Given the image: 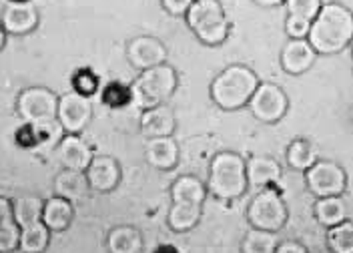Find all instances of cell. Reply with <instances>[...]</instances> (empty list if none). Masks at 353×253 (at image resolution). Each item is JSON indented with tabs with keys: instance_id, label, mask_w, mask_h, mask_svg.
Returning a JSON list of instances; mask_svg holds the SVG:
<instances>
[{
	"instance_id": "1",
	"label": "cell",
	"mask_w": 353,
	"mask_h": 253,
	"mask_svg": "<svg viewBox=\"0 0 353 253\" xmlns=\"http://www.w3.org/2000/svg\"><path fill=\"white\" fill-rule=\"evenodd\" d=\"M309 45L317 54H335L353 43V12L339 2H327L311 21Z\"/></svg>"
},
{
	"instance_id": "2",
	"label": "cell",
	"mask_w": 353,
	"mask_h": 253,
	"mask_svg": "<svg viewBox=\"0 0 353 253\" xmlns=\"http://www.w3.org/2000/svg\"><path fill=\"white\" fill-rule=\"evenodd\" d=\"M257 87L259 79L253 70L245 65H231L211 83V99L223 111H237L249 105Z\"/></svg>"
},
{
	"instance_id": "3",
	"label": "cell",
	"mask_w": 353,
	"mask_h": 253,
	"mask_svg": "<svg viewBox=\"0 0 353 253\" xmlns=\"http://www.w3.org/2000/svg\"><path fill=\"white\" fill-rule=\"evenodd\" d=\"M173 208L169 211V225L176 233L191 231L201 219L203 203L207 197V185L193 175L179 177L171 187Z\"/></svg>"
},
{
	"instance_id": "4",
	"label": "cell",
	"mask_w": 353,
	"mask_h": 253,
	"mask_svg": "<svg viewBox=\"0 0 353 253\" xmlns=\"http://www.w3.org/2000/svg\"><path fill=\"white\" fill-rule=\"evenodd\" d=\"M247 161L233 151L217 153L209 165L207 191L217 199H235L247 191Z\"/></svg>"
},
{
	"instance_id": "5",
	"label": "cell",
	"mask_w": 353,
	"mask_h": 253,
	"mask_svg": "<svg viewBox=\"0 0 353 253\" xmlns=\"http://www.w3.org/2000/svg\"><path fill=\"white\" fill-rule=\"evenodd\" d=\"M176 83V70L171 65H159L153 69L141 70L137 81L129 87L131 103L141 111L165 105V101H169L175 92Z\"/></svg>"
},
{
	"instance_id": "6",
	"label": "cell",
	"mask_w": 353,
	"mask_h": 253,
	"mask_svg": "<svg viewBox=\"0 0 353 253\" xmlns=\"http://www.w3.org/2000/svg\"><path fill=\"white\" fill-rule=\"evenodd\" d=\"M185 19L203 45L217 46L229 37V19L219 0H195L185 12Z\"/></svg>"
},
{
	"instance_id": "7",
	"label": "cell",
	"mask_w": 353,
	"mask_h": 253,
	"mask_svg": "<svg viewBox=\"0 0 353 253\" xmlns=\"http://www.w3.org/2000/svg\"><path fill=\"white\" fill-rule=\"evenodd\" d=\"M287 205L283 197L279 195V191H275L273 187H265L261 189L249 203L247 209V219L255 230L263 231H277L285 225L287 221Z\"/></svg>"
},
{
	"instance_id": "8",
	"label": "cell",
	"mask_w": 353,
	"mask_h": 253,
	"mask_svg": "<svg viewBox=\"0 0 353 253\" xmlns=\"http://www.w3.org/2000/svg\"><path fill=\"white\" fill-rule=\"evenodd\" d=\"M305 181L309 191L317 199H321V197L341 195L347 187V175L341 165L327 159H319L305 171Z\"/></svg>"
},
{
	"instance_id": "9",
	"label": "cell",
	"mask_w": 353,
	"mask_h": 253,
	"mask_svg": "<svg viewBox=\"0 0 353 253\" xmlns=\"http://www.w3.org/2000/svg\"><path fill=\"white\" fill-rule=\"evenodd\" d=\"M17 111L24 123L39 125L44 121L57 119L59 99L54 97V92L44 89V87H32V89H26L19 94Z\"/></svg>"
},
{
	"instance_id": "10",
	"label": "cell",
	"mask_w": 353,
	"mask_h": 253,
	"mask_svg": "<svg viewBox=\"0 0 353 253\" xmlns=\"http://www.w3.org/2000/svg\"><path fill=\"white\" fill-rule=\"evenodd\" d=\"M249 109L261 123H277L285 117L289 99L285 91L275 83H259L257 91L249 101Z\"/></svg>"
},
{
	"instance_id": "11",
	"label": "cell",
	"mask_w": 353,
	"mask_h": 253,
	"mask_svg": "<svg viewBox=\"0 0 353 253\" xmlns=\"http://www.w3.org/2000/svg\"><path fill=\"white\" fill-rule=\"evenodd\" d=\"M90 117H92V105H90V99L85 94L72 91L59 99L57 119L68 135L81 133L90 123Z\"/></svg>"
},
{
	"instance_id": "12",
	"label": "cell",
	"mask_w": 353,
	"mask_h": 253,
	"mask_svg": "<svg viewBox=\"0 0 353 253\" xmlns=\"http://www.w3.org/2000/svg\"><path fill=\"white\" fill-rule=\"evenodd\" d=\"M127 57L134 69L147 70L165 65L167 48L154 37H137L127 46Z\"/></svg>"
},
{
	"instance_id": "13",
	"label": "cell",
	"mask_w": 353,
	"mask_h": 253,
	"mask_svg": "<svg viewBox=\"0 0 353 253\" xmlns=\"http://www.w3.org/2000/svg\"><path fill=\"white\" fill-rule=\"evenodd\" d=\"M85 173H87L90 191H97V193H109L121 181L119 163L112 157H107V155L92 157V161H90Z\"/></svg>"
},
{
	"instance_id": "14",
	"label": "cell",
	"mask_w": 353,
	"mask_h": 253,
	"mask_svg": "<svg viewBox=\"0 0 353 253\" xmlns=\"http://www.w3.org/2000/svg\"><path fill=\"white\" fill-rule=\"evenodd\" d=\"M39 24V12L32 2H8L2 12V28L10 34H26Z\"/></svg>"
},
{
	"instance_id": "15",
	"label": "cell",
	"mask_w": 353,
	"mask_h": 253,
	"mask_svg": "<svg viewBox=\"0 0 353 253\" xmlns=\"http://www.w3.org/2000/svg\"><path fill=\"white\" fill-rule=\"evenodd\" d=\"M317 52L309 45L307 39H289L281 52V67L289 74H303L313 67Z\"/></svg>"
},
{
	"instance_id": "16",
	"label": "cell",
	"mask_w": 353,
	"mask_h": 253,
	"mask_svg": "<svg viewBox=\"0 0 353 253\" xmlns=\"http://www.w3.org/2000/svg\"><path fill=\"white\" fill-rule=\"evenodd\" d=\"M92 151L87 143L79 135H65L59 143V159L65 169L72 171H87V167L92 161Z\"/></svg>"
},
{
	"instance_id": "17",
	"label": "cell",
	"mask_w": 353,
	"mask_h": 253,
	"mask_svg": "<svg viewBox=\"0 0 353 253\" xmlns=\"http://www.w3.org/2000/svg\"><path fill=\"white\" fill-rule=\"evenodd\" d=\"M175 127V115L167 105H159L154 109L143 111L141 115V133L147 139L171 137Z\"/></svg>"
},
{
	"instance_id": "18",
	"label": "cell",
	"mask_w": 353,
	"mask_h": 253,
	"mask_svg": "<svg viewBox=\"0 0 353 253\" xmlns=\"http://www.w3.org/2000/svg\"><path fill=\"white\" fill-rule=\"evenodd\" d=\"M145 159L154 169L169 171L179 163V145L173 137L147 139L145 145Z\"/></svg>"
},
{
	"instance_id": "19",
	"label": "cell",
	"mask_w": 353,
	"mask_h": 253,
	"mask_svg": "<svg viewBox=\"0 0 353 253\" xmlns=\"http://www.w3.org/2000/svg\"><path fill=\"white\" fill-rule=\"evenodd\" d=\"M281 179V165L269 157H251L247 161V183L253 189L271 187Z\"/></svg>"
},
{
	"instance_id": "20",
	"label": "cell",
	"mask_w": 353,
	"mask_h": 253,
	"mask_svg": "<svg viewBox=\"0 0 353 253\" xmlns=\"http://www.w3.org/2000/svg\"><path fill=\"white\" fill-rule=\"evenodd\" d=\"M54 191L59 197H63L66 201H81L85 199L90 191L88 185L87 173L85 171H72V169H65L61 175H57L54 179Z\"/></svg>"
},
{
	"instance_id": "21",
	"label": "cell",
	"mask_w": 353,
	"mask_h": 253,
	"mask_svg": "<svg viewBox=\"0 0 353 253\" xmlns=\"http://www.w3.org/2000/svg\"><path fill=\"white\" fill-rule=\"evenodd\" d=\"M21 241V227L14 219V208L6 197H0V253L14 252Z\"/></svg>"
},
{
	"instance_id": "22",
	"label": "cell",
	"mask_w": 353,
	"mask_h": 253,
	"mask_svg": "<svg viewBox=\"0 0 353 253\" xmlns=\"http://www.w3.org/2000/svg\"><path fill=\"white\" fill-rule=\"evenodd\" d=\"M72 205L70 201H66L63 197H50L48 201H44L43 208V223L50 231H63L70 225L72 221Z\"/></svg>"
},
{
	"instance_id": "23",
	"label": "cell",
	"mask_w": 353,
	"mask_h": 253,
	"mask_svg": "<svg viewBox=\"0 0 353 253\" xmlns=\"http://www.w3.org/2000/svg\"><path fill=\"white\" fill-rule=\"evenodd\" d=\"M107 247L110 253H141L143 252V235L131 225L114 227L107 237Z\"/></svg>"
},
{
	"instance_id": "24",
	"label": "cell",
	"mask_w": 353,
	"mask_h": 253,
	"mask_svg": "<svg viewBox=\"0 0 353 253\" xmlns=\"http://www.w3.org/2000/svg\"><path fill=\"white\" fill-rule=\"evenodd\" d=\"M315 217L321 225L325 227H335L341 221L347 219V205L341 199V195L335 197H321L315 203Z\"/></svg>"
},
{
	"instance_id": "25",
	"label": "cell",
	"mask_w": 353,
	"mask_h": 253,
	"mask_svg": "<svg viewBox=\"0 0 353 253\" xmlns=\"http://www.w3.org/2000/svg\"><path fill=\"white\" fill-rule=\"evenodd\" d=\"M319 161L317 155V147L307 141V139H295L289 149H287V163L295 169V171H307L309 167H313Z\"/></svg>"
},
{
	"instance_id": "26",
	"label": "cell",
	"mask_w": 353,
	"mask_h": 253,
	"mask_svg": "<svg viewBox=\"0 0 353 253\" xmlns=\"http://www.w3.org/2000/svg\"><path fill=\"white\" fill-rule=\"evenodd\" d=\"M14 219L19 223V227H30V225H37L43 221V208L44 201L34 197V195H26V197H19L14 203Z\"/></svg>"
},
{
	"instance_id": "27",
	"label": "cell",
	"mask_w": 353,
	"mask_h": 253,
	"mask_svg": "<svg viewBox=\"0 0 353 253\" xmlns=\"http://www.w3.org/2000/svg\"><path fill=\"white\" fill-rule=\"evenodd\" d=\"M48 239H50V230L41 221L37 225L21 230L19 250L22 253H43L48 247Z\"/></svg>"
},
{
	"instance_id": "28",
	"label": "cell",
	"mask_w": 353,
	"mask_h": 253,
	"mask_svg": "<svg viewBox=\"0 0 353 253\" xmlns=\"http://www.w3.org/2000/svg\"><path fill=\"white\" fill-rule=\"evenodd\" d=\"M279 245L277 241V235L273 231H263V230H253L247 231L245 239L241 243L243 253H275Z\"/></svg>"
},
{
	"instance_id": "29",
	"label": "cell",
	"mask_w": 353,
	"mask_h": 253,
	"mask_svg": "<svg viewBox=\"0 0 353 253\" xmlns=\"http://www.w3.org/2000/svg\"><path fill=\"white\" fill-rule=\"evenodd\" d=\"M327 243L333 253H353V223L352 221H341L339 225L330 227L327 233Z\"/></svg>"
},
{
	"instance_id": "30",
	"label": "cell",
	"mask_w": 353,
	"mask_h": 253,
	"mask_svg": "<svg viewBox=\"0 0 353 253\" xmlns=\"http://www.w3.org/2000/svg\"><path fill=\"white\" fill-rule=\"evenodd\" d=\"M32 133H34V143L41 145V147H52V145L61 143L63 137H65V129L59 123V119L32 125Z\"/></svg>"
},
{
	"instance_id": "31",
	"label": "cell",
	"mask_w": 353,
	"mask_h": 253,
	"mask_svg": "<svg viewBox=\"0 0 353 253\" xmlns=\"http://www.w3.org/2000/svg\"><path fill=\"white\" fill-rule=\"evenodd\" d=\"M285 6L291 17H301V19L313 21L319 14L323 2L321 0H285Z\"/></svg>"
},
{
	"instance_id": "32",
	"label": "cell",
	"mask_w": 353,
	"mask_h": 253,
	"mask_svg": "<svg viewBox=\"0 0 353 253\" xmlns=\"http://www.w3.org/2000/svg\"><path fill=\"white\" fill-rule=\"evenodd\" d=\"M311 30V21L301 19V17H287L285 32L289 39H307Z\"/></svg>"
},
{
	"instance_id": "33",
	"label": "cell",
	"mask_w": 353,
	"mask_h": 253,
	"mask_svg": "<svg viewBox=\"0 0 353 253\" xmlns=\"http://www.w3.org/2000/svg\"><path fill=\"white\" fill-rule=\"evenodd\" d=\"M105 101L109 103L110 107H123V105L131 103V89H127V87L114 83V85H110L109 89H107V92H105Z\"/></svg>"
},
{
	"instance_id": "34",
	"label": "cell",
	"mask_w": 353,
	"mask_h": 253,
	"mask_svg": "<svg viewBox=\"0 0 353 253\" xmlns=\"http://www.w3.org/2000/svg\"><path fill=\"white\" fill-rule=\"evenodd\" d=\"M74 85H77V92H81V94H85V97H90L92 92L99 89V79H97L92 72L83 70V72L77 74Z\"/></svg>"
},
{
	"instance_id": "35",
	"label": "cell",
	"mask_w": 353,
	"mask_h": 253,
	"mask_svg": "<svg viewBox=\"0 0 353 253\" xmlns=\"http://www.w3.org/2000/svg\"><path fill=\"white\" fill-rule=\"evenodd\" d=\"M195 0H161V4H163V8L169 12V14H173V17H185V12L189 10V6L193 4Z\"/></svg>"
},
{
	"instance_id": "36",
	"label": "cell",
	"mask_w": 353,
	"mask_h": 253,
	"mask_svg": "<svg viewBox=\"0 0 353 253\" xmlns=\"http://www.w3.org/2000/svg\"><path fill=\"white\" fill-rule=\"evenodd\" d=\"M275 253H307V250H305V245H301L297 241H283L277 245Z\"/></svg>"
},
{
	"instance_id": "37",
	"label": "cell",
	"mask_w": 353,
	"mask_h": 253,
	"mask_svg": "<svg viewBox=\"0 0 353 253\" xmlns=\"http://www.w3.org/2000/svg\"><path fill=\"white\" fill-rule=\"evenodd\" d=\"M259 6H279V4H285V0H255Z\"/></svg>"
},
{
	"instance_id": "38",
	"label": "cell",
	"mask_w": 353,
	"mask_h": 253,
	"mask_svg": "<svg viewBox=\"0 0 353 253\" xmlns=\"http://www.w3.org/2000/svg\"><path fill=\"white\" fill-rule=\"evenodd\" d=\"M153 253H179V252H176V247H173V245H159Z\"/></svg>"
},
{
	"instance_id": "39",
	"label": "cell",
	"mask_w": 353,
	"mask_h": 253,
	"mask_svg": "<svg viewBox=\"0 0 353 253\" xmlns=\"http://www.w3.org/2000/svg\"><path fill=\"white\" fill-rule=\"evenodd\" d=\"M4 46V28H0V48Z\"/></svg>"
},
{
	"instance_id": "40",
	"label": "cell",
	"mask_w": 353,
	"mask_h": 253,
	"mask_svg": "<svg viewBox=\"0 0 353 253\" xmlns=\"http://www.w3.org/2000/svg\"><path fill=\"white\" fill-rule=\"evenodd\" d=\"M8 2H30V0H8Z\"/></svg>"
},
{
	"instance_id": "41",
	"label": "cell",
	"mask_w": 353,
	"mask_h": 253,
	"mask_svg": "<svg viewBox=\"0 0 353 253\" xmlns=\"http://www.w3.org/2000/svg\"><path fill=\"white\" fill-rule=\"evenodd\" d=\"M319 253H333V252H319Z\"/></svg>"
},
{
	"instance_id": "42",
	"label": "cell",
	"mask_w": 353,
	"mask_h": 253,
	"mask_svg": "<svg viewBox=\"0 0 353 253\" xmlns=\"http://www.w3.org/2000/svg\"><path fill=\"white\" fill-rule=\"evenodd\" d=\"M352 59H353V50H352Z\"/></svg>"
}]
</instances>
